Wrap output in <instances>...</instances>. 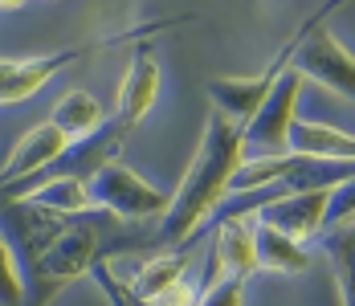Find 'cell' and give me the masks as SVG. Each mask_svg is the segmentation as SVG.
I'll return each mask as SVG.
<instances>
[{
  "instance_id": "11",
  "label": "cell",
  "mask_w": 355,
  "mask_h": 306,
  "mask_svg": "<svg viewBox=\"0 0 355 306\" xmlns=\"http://www.w3.org/2000/svg\"><path fill=\"white\" fill-rule=\"evenodd\" d=\"M188 278V253L180 249V253H155V257H147L135 273V282H131V298L139 306H151L159 303L164 294H172L180 282Z\"/></svg>"
},
{
  "instance_id": "9",
  "label": "cell",
  "mask_w": 355,
  "mask_h": 306,
  "mask_svg": "<svg viewBox=\"0 0 355 306\" xmlns=\"http://www.w3.org/2000/svg\"><path fill=\"white\" fill-rule=\"evenodd\" d=\"M159 82H164L159 58H155L147 45H139V49L131 53V66L123 74V82H119V110H114V119H119L127 131H135L143 119H147V110L155 106Z\"/></svg>"
},
{
  "instance_id": "13",
  "label": "cell",
  "mask_w": 355,
  "mask_h": 306,
  "mask_svg": "<svg viewBox=\"0 0 355 306\" xmlns=\"http://www.w3.org/2000/svg\"><path fill=\"white\" fill-rule=\"evenodd\" d=\"M12 201H33V204H41V208L62 212V216H86V212H94V201H90L86 180H70V176L33 184V188H25V192L12 196Z\"/></svg>"
},
{
  "instance_id": "12",
  "label": "cell",
  "mask_w": 355,
  "mask_h": 306,
  "mask_svg": "<svg viewBox=\"0 0 355 306\" xmlns=\"http://www.w3.org/2000/svg\"><path fill=\"white\" fill-rule=\"evenodd\" d=\"M107 123H110L107 106L94 94H86V90H70V94H62L53 102V127H62L73 143L94 139L98 131H107Z\"/></svg>"
},
{
  "instance_id": "18",
  "label": "cell",
  "mask_w": 355,
  "mask_h": 306,
  "mask_svg": "<svg viewBox=\"0 0 355 306\" xmlns=\"http://www.w3.org/2000/svg\"><path fill=\"white\" fill-rule=\"evenodd\" d=\"M355 221V180L335 188V201H331V221H327V233L339 229V225H352Z\"/></svg>"
},
{
  "instance_id": "7",
  "label": "cell",
  "mask_w": 355,
  "mask_h": 306,
  "mask_svg": "<svg viewBox=\"0 0 355 306\" xmlns=\"http://www.w3.org/2000/svg\"><path fill=\"white\" fill-rule=\"evenodd\" d=\"M331 201H335V188H319V192H294L286 201H274L270 208H261L253 221L278 229L286 237H294L298 245L315 237H327V221H331Z\"/></svg>"
},
{
  "instance_id": "4",
  "label": "cell",
  "mask_w": 355,
  "mask_h": 306,
  "mask_svg": "<svg viewBox=\"0 0 355 306\" xmlns=\"http://www.w3.org/2000/svg\"><path fill=\"white\" fill-rule=\"evenodd\" d=\"M302 86H306V78L298 69H290L282 82L274 86V94L266 99V106L253 114V123L245 127V155L249 160H282V155H290V135L298 127Z\"/></svg>"
},
{
  "instance_id": "3",
  "label": "cell",
  "mask_w": 355,
  "mask_h": 306,
  "mask_svg": "<svg viewBox=\"0 0 355 306\" xmlns=\"http://www.w3.org/2000/svg\"><path fill=\"white\" fill-rule=\"evenodd\" d=\"M90 201L110 216L127 221V225H143V221H164L176 204V192H164L155 184H147L135 168H127L123 160H114L98 171L90 184Z\"/></svg>"
},
{
  "instance_id": "10",
  "label": "cell",
  "mask_w": 355,
  "mask_h": 306,
  "mask_svg": "<svg viewBox=\"0 0 355 306\" xmlns=\"http://www.w3.org/2000/svg\"><path fill=\"white\" fill-rule=\"evenodd\" d=\"M213 253L220 262L225 278H249L253 270H261L257 262V221H233L213 229Z\"/></svg>"
},
{
  "instance_id": "1",
  "label": "cell",
  "mask_w": 355,
  "mask_h": 306,
  "mask_svg": "<svg viewBox=\"0 0 355 306\" xmlns=\"http://www.w3.org/2000/svg\"><path fill=\"white\" fill-rule=\"evenodd\" d=\"M245 127L233 123L229 114L213 110L205 123L200 147H196V155H192V164H188L176 188L172 212L155 225V249L159 253H180L200 233H209L213 216L233 196V180L245 168Z\"/></svg>"
},
{
  "instance_id": "16",
  "label": "cell",
  "mask_w": 355,
  "mask_h": 306,
  "mask_svg": "<svg viewBox=\"0 0 355 306\" xmlns=\"http://www.w3.org/2000/svg\"><path fill=\"white\" fill-rule=\"evenodd\" d=\"M245 282L249 278H225L220 273V262L209 253L205 262V273H200V303L196 306H241L245 303Z\"/></svg>"
},
{
  "instance_id": "5",
  "label": "cell",
  "mask_w": 355,
  "mask_h": 306,
  "mask_svg": "<svg viewBox=\"0 0 355 306\" xmlns=\"http://www.w3.org/2000/svg\"><path fill=\"white\" fill-rule=\"evenodd\" d=\"M294 69H298L306 82H319L331 94L355 102V53L327 29V17L306 33L298 58H294Z\"/></svg>"
},
{
  "instance_id": "15",
  "label": "cell",
  "mask_w": 355,
  "mask_h": 306,
  "mask_svg": "<svg viewBox=\"0 0 355 306\" xmlns=\"http://www.w3.org/2000/svg\"><path fill=\"white\" fill-rule=\"evenodd\" d=\"M322 249H327V262L335 270V286H339L343 306H355V221L331 229L322 237Z\"/></svg>"
},
{
  "instance_id": "8",
  "label": "cell",
  "mask_w": 355,
  "mask_h": 306,
  "mask_svg": "<svg viewBox=\"0 0 355 306\" xmlns=\"http://www.w3.org/2000/svg\"><path fill=\"white\" fill-rule=\"evenodd\" d=\"M70 147H73V139L66 135L62 127H53V123L33 127L29 135H21L12 143V151H8V160H4V188H8V184H21V180H33L41 171H49Z\"/></svg>"
},
{
  "instance_id": "17",
  "label": "cell",
  "mask_w": 355,
  "mask_h": 306,
  "mask_svg": "<svg viewBox=\"0 0 355 306\" xmlns=\"http://www.w3.org/2000/svg\"><path fill=\"white\" fill-rule=\"evenodd\" d=\"M0 303L4 306H29V273H25L17 249L8 241L0 245Z\"/></svg>"
},
{
  "instance_id": "6",
  "label": "cell",
  "mask_w": 355,
  "mask_h": 306,
  "mask_svg": "<svg viewBox=\"0 0 355 306\" xmlns=\"http://www.w3.org/2000/svg\"><path fill=\"white\" fill-rule=\"evenodd\" d=\"M119 41H127V37H110V41H90V45H73V49H62V53H45V58H4L0 62V99L8 102H25L33 99L37 90H45L49 86V78H58L62 69L70 66L73 58H82V53H98V49H110V45H119Z\"/></svg>"
},
{
  "instance_id": "14",
  "label": "cell",
  "mask_w": 355,
  "mask_h": 306,
  "mask_svg": "<svg viewBox=\"0 0 355 306\" xmlns=\"http://www.w3.org/2000/svg\"><path fill=\"white\" fill-rule=\"evenodd\" d=\"M257 262H261V270H274V273H306L311 270L306 245H298L294 237H286V233L261 225V221H257Z\"/></svg>"
},
{
  "instance_id": "2",
  "label": "cell",
  "mask_w": 355,
  "mask_h": 306,
  "mask_svg": "<svg viewBox=\"0 0 355 306\" xmlns=\"http://www.w3.org/2000/svg\"><path fill=\"white\" fill-rule=\"evenodd\" d=\"M331 12H335V4H322L319 17L302 21V25H298V33L290 37V41H286L278 53H274V62L261 69V74H253V78H213V82H209V99H213V110H220V114H229L233 123L249 127V123H253V114H257V110L266 106V99L274 94V86H278L286 74L294 69V58H298V49H302L306 33L319 25L322 17H331Z\"/></svg>"
}]
</instances>
